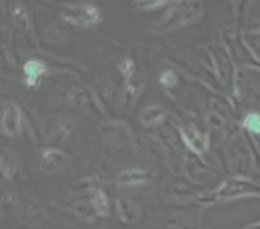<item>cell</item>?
<instances>
[{"mask_svg":"<svg viewBox=\"0 0 260 229\" xmlns=\"http://www.w3.org/2000/svg\"><path fill=\"white\" fill-rule=\"evenodd\" d=\"M245 126L252 132H260V115L249 114L245 118Z\"/></svg>","mask_w":260,"mask_h":229,"instance_id":"obj_2","label":"cell"},{"mask_svg":"<svg viewBox=\"0 0 260 229\" xmlns=\"http://www.w3.org/2000/svg\"><path fill=\"white\" fill-rule=\"evenodd\" d=\"M44 70H46V68H44V65L40 62V61H29V62L25 65V73L27 83H29L30 86H34V84L37 83L38 77H39Z\"/></svg>","mask_w":260,"mask_h":229,"instance_id":"obj_1","label":"cell"}]
</instances>
